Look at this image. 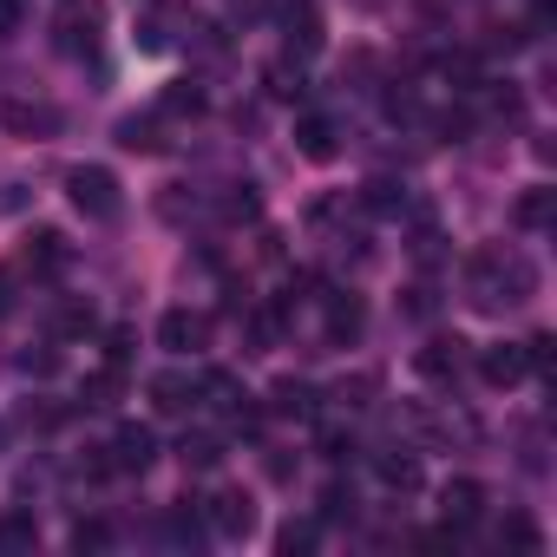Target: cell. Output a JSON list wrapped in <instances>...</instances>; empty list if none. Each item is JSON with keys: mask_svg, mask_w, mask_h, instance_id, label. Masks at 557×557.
<instances>
[{"mask_svg": "<svg viewBox=\"0 0 557 557\" xmlns=\"http://www.w3.org/2000/svg\"><path fill=\"white\" fill-rule=\"evenodd\" d=\"M531 296H537V269L511 243H485V249L466 256V302L479 315H505V309H518Z\"/></svg>", "mask_w": 557, "mask_h": 557, "instance_id": "1", "label": "cell"}, {"mask_svg": "<svg viewBox=\"0 0 557 557\" xmlns=\"http://www.w3.org/2000/svg\"><path fill=\"white\" fill-rule=\"evenodd\" d=\"M66 190H73V203H79L92 223L119 216V203H125V197H119V177H112L106 164H73V171H66Z\"/></svg>", "mask_w": 557, "mask_h": 557, "instance_id": "2", "label": "cell"}, {"mask_svg": "<svg viewBox=\"0 0 557 557\" xmlns=\"http://www.w3.org/2000/svg\"><path fill=\"white\" fill-rule=\"evenodd\" d=\"M99 27H106V8H99V0H66V8H60V53L86 60V53L99 47Z\"/></svg>", "mask_w": 557, "mask_h": 557, "instance_id": "3", "label": "cell"}, {"mask_svg": "<svg viewBox=\"0 0 557 557\" xmlns=\"http://www.w3.org/2000/svg\"><path fill=\"white\" fill-rule=\"evenodd\" d=\"M203 524L216 537H249L256 531V498L249 492H210L203 498Z\"/></svg>", "mask_w": 557, "mask_h": 557, "instance_id": "4", "label": "cell"}, {"mask_svg": "<svg viewBox=\"0 0 557 557\" xmlns=\"http://www.w3.org/2000/svg\"><path fill=\"white\" fill-rule=\"evenodd\" d=\"M158 342H164L171 355H203V348H210V315H203V309H171V315L158 322Z\"/></svg>", "mask_w": 557, "mask_h": 557, "instance_id": "5", "label": "cell"}, {"mask_svg": "<svg viewBox=\"0 0 557 557\" xmlns=\"http://www.w3.org/2000/svg\"><path fill=\"white\" fill-rule=\"evenodd\" d=\"M0 125H8L14 138H53L60 132V106H47V99H8V106H0Z\"/></svg>", "mask_w": 557, "mask_h": 557, "instance_id": "6", "label": "cell"}, {"mask_svg": "<svg viewBox=\"0 0 557 557\" xmlns=\"http://www.w3.org/2000/svg\"><path fill=\"white\" fill-rule=\"evenodd\" d=\"M66 236L60 230H34L27 243H21V262H14V275H60L66 269Z\"/></svg>", "mask_w": 557, "mask_h": 557, "instance_id": "7", "label": "cell"}, {"mask_svg": "<svg viewBox=\"0 0 557 557\" xmlns=\"http://www.w3.org/2000/svg\"><path fill=\"white\" fill-rule=\"evenodd\" d=\"M106 459H112V472H145L158 459V433L151 426H119L112 446H106Z\"/></svg>", "mask_w": 557, "mask_h": 557, "instance_id": "8", "label": "cell"}, {"mask_svg": "<svg viewBox=\"0 0 557 557\" xmlns=\"http://www.w3.org/2000/svg\"><path fill=\"white\" fill-rule=\"evenodd\" d=\"M413 368H420L426 381H459V368H466V342H459V335H433V342L413 355Z\"/></svg>", "mask_w": 557, "mask_h": 557, "instance_id": "9", "label": "cell"}, {"mask_svg": "<svg viewBox=\"0 0 557 557\" xmlns=\"http://www.w3.org/2000/svg\"><path fill=\"white\" fill-rule=\"evenodd\" d=\"M440 511H446V524H453V531H459V524H472V518L485 511V485H479V479H446Z\"/></svg>", "mask_w": 557, "mask_h": 557, "instance_id": "10", "label": "cell"}, {"mask_svg": "<svg viewBox=\"0 0 557 557\" xmlns=\"http://www.w3.org/2000/svg\"><path fill=\"white\" fill-rule=\"evenodd\" d=\"M479 374H485L492 387H518L531 368H524V348H518V342H498V348H485V355H479Z\"/></svg>", "mask_w": 557, "mask_h": 557, "instance_id": "11", "label": "cell"}, {"mask_svg": "<svg viewBox=\"0 0 557 557\" xmlns=\"http://www.w3.org/2000/svg\"><path fill=\"white\" fill-rule=\"evenodd\" d=\"M550 216H557V190H550V184H531V190L511 203V223H518V230H550Z\"/></svg>", "mask_w": 557, "mask_h": 557, "instance_id": "12", "label": "cell"}, {"mask_svg": "<svg viewBox=\"0 0 557 557\" xmlns=\"http://www.w3.org/2000/svg\"><path fill=\"white\" fill-rule=\"evenodd\" d=\"M177 459H184L190 472H216V466H223V433H210V426L184 433V440H177Z\"/></svg>", "mask_w": 557, "mask_h": 557, "instance_id": "13", "label": "cell"}, {"mask_svg": "<svg viewBox=\"0 0 557 557\" xmlns=\"http://www.w3.org/2000/svg\"><path fill=\"white\" fill-rule=\"evenodd\" d=\"M119 145H125V151H164V119H158V112L119 119Z\"/></svg>", "mask_w": 557, "mask_h": 557, "instance_id": "14", "label": "cell"}, {"mask_svg": "<svg viewBox=\"0 0 557 557\" xmlns=\"http://www.w3.org/2000/svg\"><path fill=\"white\" fill-rule=\"evenodd\" d=\"M296 145H302V158H309V164H329V158L342 151V145H335V125H329V119H315V112L296 125Z\"/></svg>", "mask_w": 557, "mask_h": 557, "instance_id": "15", "label": "cell"}, {"mask_svg": "<svg viewBox=\"0 0 557 557\" xmlns=\"http://www.w3.org/2000/svg\"><path fill=\"white\" fill-rule=\"evenodd\" d=\"M374 479H381L387 492H420V459H413V453H381V459H374Z\"/></svg>", "mask_w": 557, "mask_h": 557, "instance_id": "16", "label": "cell"}, {"mask_svg": "<svg viewBox=\"0 0 557 557\" xmlns=\"http://www.w3.org/2000/svg\"><path fill=\"white\" fill-rule=\"evenodd\" d=\"M269 413L309 420V413H315V387H309V381H275V387H269Z\"/></svg>", "mask_w": 557, "mask_h": 557, "instance_id": "17", "label": "cell"}, {"mask_svg": "<svg viewBox=\"0 0 557 557\" xmlns=\"http://www.w3.org/2000/svg\"><path fill=\"white\" fill-rule=\"evenodd\" d=\"M283 34H289V53H315V47H322V21H315L309 0L283 14Z\"/></svg>", "mask_w": 557, "mask_h": 557, "instance_id": "18", "label": "cell"}, {"mask_svg": "<svg viewBox=\"0 0 557 557\" xmlns=\"http://www.w3.org/2000/svg\"><path fill=\"white\" fill-rule=\"evenodd\" d=\"M151 400H158V413H190L197 381H190V374H158V381H151Z\"/></svg>", "mask_w": 557, "mask_h": 557, "instance_id": "19", "label": "cell"}, {"mask_svg": "<svg viewBox=\"0 0 557 557\" xmlns=\"http://www.w3.org/2000/svg\"><path fill=\"white\" fill-rule=\"evenodd\" d=\"M361 322H368V315H361V302H355V296H329V342H335V348H342V342H355V335H361Z\"/></svg>", "mask_w": 557, "mask_h": 557, "instance_id": "20", "label": "cell"}, {"mask_svg": "<svg viewBox=\"0 0 557 557\" xmlns=\"http://www.w3.org/2000/svg\"><path fill=\"white\" fill-rule=\"evenodd\" d=\"M34 544H40V524H34L27 511H8V518H0V557L34 550Z\"/></svg>", "mask_w": 557, "mask_h": 557, "instance_id": "21", "label": "cell"}, {"mask_svg": "<svg viewBox=\"0 0 557 557\" xmlns=\"http://www.w3.org/2000/svg\"><path fill=\"white\" fill-rule=\"evenodd\" d=\"M197 112H203V92H197L190 79L164 86V99H158V119H197Z\"/></svg>", "mask_w": 557, "mask_h": 557, "instance_id": "22", "label": "cell"}, {"mask_svg": "<svg viewBox=\"0 0 557 557\" xmlns=\"http://www.w3.org/2000/svg\"><path fill=\"white\" fill-rule=\"evenodd\" d=\"M361 203H368L374 216H394V210H407V190H400L394 177H374V184L361 190Z\"/></svg>", "mask_w": 557, "mask_h": 557, "instance_id": "23", "label": "cell"}, {"mask_svg": "<svg viewBox=\"0 0 557 557\" xmlns=\"http://www.w3.org/2000/svg\"><path fill=\"white\" fill-rule=\"evenodd\" d=\"M119 387H125V368H112V361H106V368L86 381V407H112V400H119Z\"/></svg>", "mask_w": 557, "mask_h": 557, "instance_id": "24", "label": "cell"}, {"mask_svg": "<svg viewBox=\"0 0 557 557\" xmlns=\"http://www.w3.org/2000/svg\"><path fill=\"white\" fill-rule=\"evenodd\" d=\"M275 550H283V557H302V550H315V524H309V518H289L283 531H275Z\"/></svg>", "mask_w": 557, "mask_h": 557, "instance_id": "25", "label": "cell"}, {"mask_svg": "<svg viewBox=\"0 0 557 557\" xmlns=\"http://www.w3.org/2000/svg\"><path fill=\"white\" fill-rule=\"evenodd\" d=\"M53 335L66 342V335H92V309L86 302H60L53 309Z\"/></svg>", "mask_w": 557, "mask_h": 557, "instance_id": "26", "label": "cell"}, {"mask_svg": "<svg viewBox=\"0 0 557 557\" xmlns=\"http://www.w3.org/2000/svg\"><path fill=\"white\" fill-rule=\"evenodd\" d=\"M73 544H79V550H106V544H112V524H106V518H79V524H73Z\"/></svg>", "mask_w": 557, "mask_h": 557, "instance_id": "27", "label": "cell"}, {"mask_svg": "<svg viewBox=\"0 0 557 557\" xmlns=\"http://www.w3.org/2000/svg\"><path fill=\"white\" fill-rule=\"evenodd\" d=\"M498 537H505V544H518V550H537V544H544L531 518H505V524H498Z\"/></svg>", "mask_w": 557, "mask_h": 557, "instance_id": "28", "label": "cell"}, {"mask_svg": "<svg viewBox=\"0 0 557 557\" xmlns=\"http://www.w3.org/2000/svg\"><path fill=\"white\" fill-rule=\"evenodd\" d=\"M322 518H355V492H348L342 479H335V485L322 492Z\"/></svg>", "mask_w": 557, "mask_h": 557, "instance_id": "29", "label": "cell"}, {"mask_svg": "<svg viewBox=\"0 0 557 557\" xmlns=\"http://www.w3.org/2000/svg\"><path fill=\"white\" fill-rule=\"evenodd\" d=\"M269 92H275V99H296V92H302V66H296V73H289V66H269Z\"/></svg>", "mask_w": 557, "mask_h": 557, "instance_id": "30", "label": "cell"}, {"mask_svg": "<svg viewBox=\"0 0 557 557\" xmlns=\"http://www.w3.org/2000/svg\"><path fill=\"white\" fill-rule=\"evenodd\" d=\"M223 216H230V223H249V216H256V190H236V197H223Z\"/></svg>", "mask_w": 557, "mask_h": 557, "instance_id": "31", "label": "cell"}, {"mask_svg": "<svg viewBox=\"0 0 557 557\" xmlns=\"http://www.w3.org/2000/svg\"><path fill=\"white\" fill-rule=\"evenodd\" d=\"M21 34V0H0V40Z\"/></svg>", "mask_w": 557, "mask_h": 557, "instance_id": "32", "label": "cell"}, {"mask_svg": "<svg viewBox=\"0 0 557 557\" xmlns=\"http://www.w3.org/2000/svg\"><path fill=\"white\" fill-rule=\"evenodd\" d=\"M21 368H27V374H53V368H60V355H53V348H47V355H27V361H21Z\"/></svg>", "mask_w": 557, "mask_h": 557, "instance_id": "33", "label": "cell"}, {"mask_svg": "<svg viewBox=\"0 0 557 557\" xmlns=\"http://www.w3.org/2000/svg\"><path fill=\"white\" fill-rule=\"evenodd\" d=\"M322 453H329V459H348L355 446H348V433H322Z\"/></svg>", "mask_w": 557, "mask_h": 557, "instance_id": "34", "label": "cell"}]
</instances>
